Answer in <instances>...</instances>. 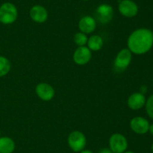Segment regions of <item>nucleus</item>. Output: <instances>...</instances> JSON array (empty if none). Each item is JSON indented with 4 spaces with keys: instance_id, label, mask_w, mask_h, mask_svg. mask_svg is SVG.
Returning <instances> with one entry per match:
<instances>
[{
    "instance_id": "obj_1",
    "label": "nucleus",
    "mask_w": 153,
    "mask_h": 153,
    "mask_svg": "<svg viewBox=\"0 0 153 153\" xmlns=\"http://www.w3.org/2000/svg\"><path fill=\"white\" fill-rule=\"evenodd\" d=\"M153 32L146 28H140L130 34L127 40L128 49L135 55H143L152 47Z\"/></svg>"
},
{
    "instance_id": "obj_2",
    "label": "nucleus",
    "mask_w": 153,
    "mask_h": 153,
    "mask_svg": "<svg viewBox=\"0 0 153 153\" xmlns=\"http://www.w3.org/2000/svg\"><path fill=\"white\" fill-rule=\"evenodd\" d=\"M18 16L17 8L10 2H4L0 6V22L4 25L12 24Z\"/></svg>"
},
{
    "instance_id": "obj_3",
    "label": "nucleus",
    "mask_w": 153,
    "mask_h": 153,
    "mask_svg": "<svg viewBox=\"0 0 153 153\" xmlns=\"http://www.w3.org/2000/svg\"><path fill=\"white\" fill-rule=\"evenodd\" d=\"M67 142L70 148L75 152H80L85 149L87 144L85 135L80 130H73L69 134Z\"/></svg>"
},
{
    "instance_id": "obj_4",
    "label": "nucleus",
    "mask_w": 153,
    "mask_h": 153,
    "mask_svg": "<svg viewBox=\"0 0 153 153\" xmlns=\"http://www.w3.org/2000/svg\"><path fill=\"white\" fill-rule=\"evenodd\" d=\"M132 58V53L128 48L122 49L115 57L114 68L117 72H123L129 66Z\"/></svg>"
},
{
    "instance_id": "obj_5",
    "label": "nucleus",
    "mask_w": 153,
    "mask_h": 153,
    "mask_svg": "<svg viewBox=\"0 0 153 153\" xmlns=\"http://www.w3.org/2000/svg\"><path fill=\"white\" fill-rule=\"evenodd\" d=\"M128 148V140L123 134L115 133L109 138V148L114 153H123Z\"/></svg>"
},
{
    "instance_id": "obj_6",
    "label": "nucleus",
    "mask_w": 153,
    "mask_h": 153,
    "mask_svg": "<svg viewBox=\"0 0 153 153\" xmlns=\"http://www.w3.org/2000/svg\"><path fill=\"white\" fill-rule=\"evenodd\" d=\"M114 16V8L108 4H102L97 7L95 11V17L102 24L109 23Z\"/></svg>"
},
{
    "instance_id": "obj_7",
    "label": "nucleus",
    "mask_w": 153,
    "mask_h": 153,
    "mask_svg": "<svg viewBox=\"0 0 153 153\" xmlns=\"http://www.w3.org/2000/svg\"><path fill=\"white\" fill-rule=\"evenodd\" d=\"M119 12L125 17L131 18L138 14V6L132 0H121L118 4Z\"/></svg>"
},
{
    "instance_id": "obj_8",
    "label": "nucleus",
    "mask_w": 153,
    "mask_h": 153,
    "mask_svg": "<svg viewBox=\"0 0 153 153\" xmlns=\"http://www.w3.org/2000/svg\"><path fill=\"white\" fill-rule=\"evenodd\" d=\"M73 58L76 64L85 65L91 61L92 58V52L88 46H78L74 51Z\"/></svg>"
},
{
    "instance_id": "obj_9",
    "label": "nucleus",
    "mask_w": 153,
    "mask_h": 153,
    "mask_svg": "<svg viewBox=\"0 0 153 153\" xmlns=\"http://www.w3.org/2000/svg\"><path fill=\"white\" fill-rule=\"evenodd\" d=\"M149 121L142 116H135L130 121V128L137 134H145L149 132Z\"/></svg>"
},
{
    "instance_id": "obj_10",
    "label": "nucleus",
    "mask_w": 153,
    "mask_h": 153,
    "mask_svg": "<svg viewBox=\"0 0 153 153\" xmlns=\"http://www.w3.org/2000/svg\"><path fill=\"white\" fill-rule=\"evenodd\" d=\"M35 92L39 98L45 101L51 100L55 96V89L53 87L46 82H40L37 84L35 88Z\"/></svg>"
},
{
    "instance_id": "obj_11",
    "label": "nucleus",
    "mask_w": 153,
    "mask_h": 153,
    "mask_svg": "<svg viewBox=\"0 0 153 153\" xmlns=\"http://www.w3.org/2000/svg\"><path fill=\"white\" fill-rule=\"evenodd\" d=\"M30 17L34 22L37 23H43L48 19V11L43 6L40 4L34 5L29 11Z\"/></svg>"
},
{
    "instance_id": "obj_12",
    "label": "nucleus",
    "mask_w": 153,
    "mask_h": 153,
    "mask_svg": "<svg viewBox=\"0 0 153 153\" xmlns=\"http://www.w3.org/2000/svg\"><path fill=\"white\" fill-rule=\"evenodd\" d=\"M146 101V98L145 97V94L140 92H134L128 97L127 104L130 109L133 110H137L145 106Z\"/></svg>"
},
{
    "instance_id": "obj_13",
    "label": "nucleus",
    "mask_w": 153,
    "mask_h": 153,
    "mask_svg": "<svg viewBox=\"0 0 153 153\" xmlns=\"http://www.w3.org/2000/svg\"><path fill=\"white\" fill-rule=\"evenodd\" d=\"M97 28V22L95 18L91 16H85L80 19L79 22V28L80 32L85 34H91Z\"/></svg>"
},
{
    "instance_id": "obj_14",
    "label": "nucleus",
    "mask_w": 153,
    "mask_h": 153,
    "mask_svg": "<svg viewBox=\"0 0 153 153\" xmlns=\"http://www.w3.org/2000/svg\"><path fill=\"white\" fill-rule=\"evenodd\" d=\"M15 147L13 139L9 136H0V153H13Z\"/></svg>"
},
{
    "instance_id": "obj_15",
    "label": "nucleus",
    "mask_w": 153,
    "mask_h": 153,
    "mask_svg": "<svg viewBox=\"0 0 153 153\" xmlns=\"http://www.w3.org/2000/svg\"><path fill=\"white\" fill-rule=\"evenodd\" d=\"M104 42L102 38L98 34H94L88 38L87 46L91 51H99L102 48Z\"/></svg>"
},
{
    "instance_id": "obj_16",
    "label": "nucleus",
    "mask_w": 153,
    "mask_h": 153,
    "mask_svg": "<svg viewBox=\"0 0 153 153\" xmlns=\"http://www.w3.org/2000/svg\"><path fill=\"white\" fill-rule=\"evenodd\" d=\"M10 70V62L6 57L0 56V77L5 76Z\"/></svg>"
},
{
    "instance_id": "obj_17",
    "label": "nucleus",
    "mask_w": 153,
    "mask_h": 153,
    "mask_svg": "<svg viewBox=\"0 0 153 153\" xmlns=\"http://www.w3.org/2000/svg\"><path fill=\"white\" fill-rule=\"evenodd\" d=\"M73 40H74L75 44L76 45H78L79 46H85L87 44L88 37L87 36L86 34L82 32H77L75 34Z\"/></svg>"
},
{
    "instance_id": "obj_18",
    "label": "nucleus",
    "mask_w": 153,
    "mask_h": 153,
    "mask_svg": "<svg viewBox=\"0 0 153 153\" xmlns=\"http://www.w3.org/2000/svg\"><path fill=\"white\" fill-rule=\"evenodd\" d=\"M145 107H146V111L148 116L153 119V94L149 96L146 100Z\"/></svg>"
},
{
    "instance_id": "obj_19",
    "label": "nucleus",
    "mask_w": 153,
    "mask_h": 153,
    "mask_svg": "<svg viewBox=\"0 0 153 153\" xmlns=\"http://www.w3.org/2000/svg\"><path fill=\"white\" fill-rule=\"evenodd\" d=\"M98 153H114L109 148H102L99 151Z\"/></svg>"
},
{
    "instance_id": "obj_20",
    "label": "nucleus",
    "mask_w": 153,
    "mask_h": 153,
    "mask_svg": "<svg viewBox=\"0 0 153 153\" xmlns=\"http://www.w3.org/2000/svg\"><path fill=\"white\" fill-rule=\"evenodd\" d=\"M139 92L145 94L146 92H147V87H146V86H142L140 87V92Z\"/></svg>"
},
{
    "instance_id": "obj_21",
    "label": "nucleus",
    "mask_w": 153,
    "mask_h": 153,
    "mask_svg": "<svg viewBox=\"0 0 153 153\" xmlns=\"http://www.w3.org/2000/svg\"><path fill=\"white\" fill-rule=\"evenodd\" d=\"M80 153H94L90 149H83L80 152Z\"/></svg>"
},
{
    "instance_id": "obj_22",
    "label": "nucleus",
    "mask_w": 153,
    "mask_h": 153,
    "mask_svg": "<svg viewBox=\"0 0 153 153\" xmlns=\"http://www.w3.org/2000/svg\"><path fill=\"white\" fill-rule=\"evenodd\" d=\"M149 133L151 134L153 136V124H150V125H149Z\"/></svg>"
},
{
    "instance_id": "obj_23",
    "label": "nucleus",
    "mask_w": 153,
    "mask_h": 153,
    "mask_svg": "<svg viewBox=\"0 0 153 153\" xmlns=\"http://www.w3.org/2000/svg\"><path fill=\"white\" fill-rule=\"evenodd\" d=\"M123 153H134V152L132 151H126V152H124Z\"/></svg>"
},
{
    "instance_id": "obj_24",
    "label": "nucleus",
    "mask_w": 153,
    "mask_h": 153,
    "mask_svg": "<svg viewBox=\"0 0 153 153\" xmlns=\"http://www.w3.org/2000/svg\"><path fill=\"white\" fill-rule=\"evenodd\" d=\"M151 150H152V152L153 153V143L152 144V146H151Z\"/></svg>"
},
{
    "instance_id": "obj_25",
    "label": "nucleus",
    "mask_w": 153,
    "mask_h": 153,
    "mask_svg": "<svg viewBox=\"0 0 153 153\" xmlns=\"http://www.w3.org/2000/svg\"><path fill=\"white\" fill-rule=\"evenodd\" d=\"M82 1H90V0H82Z\"/></svg>"
},
{
    "instance_id": "obj_26",
    "label": "nucleus",
    "mask_w": 153,
    "mask_h": 153,
    "mask_svg": "<svg viewBox=\"0 0 153 153\" xmlns=\"http://www.w3.org/2000/svg\"><path fill=\"white\" fill-rule=\"evenodd\" d=\"M0 136H1V130H0Z\"/></svg>"
},
{
    "instance_id": "obj_27",
    "label": "nucleus",
    "mask_w": 153,
    "mask_h": 153,
    "mask_svg": "<svg viewBox=\"0 0 153 153\" xmlns=\"http://www.w3.org/2000/svg\"><path fill=\"white\" fill-rule=\"evenodd\" d=\"M152 46H153V44H152Z\"/></svg>"
},
{
    "instance_id": "obj_28",
    "label": "nucleus",
    "mask_w": 153,
    "mask_h": 153,
    "mask_svg": "<svg viewBox=\"0 0 153 153\" xmlns=\"http://www.w3.org/2000/svg\"><path fill=\"white\" fill-rule=\"evenodd\" d=\"M0 23H1V22H0Z\"/></svg>"
}]
</instances>
